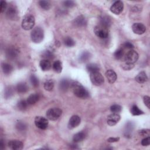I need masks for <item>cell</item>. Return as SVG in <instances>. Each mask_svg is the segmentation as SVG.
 Masks as SVG:
<instances>
[{
    "label": "cell",
    "instance_id": "1",
    "mask_svg": "<svg viewBox=\"0 0 150 150\" xmlns=\"http://www.w3.org/2000/svg\"><path fill=\"white\" fill-rule=\"evenodd\" d=\"M70 88L74 95L81 99H87L89 96V92L80 83L78 82H73L71 83Z\"/></svg>",
    "mask_w": 150,
    "mask_h": 150
},
{
    "label": "cell",
    "instance_id": "2",
    "mask_svg": "<svg viewBox=\"0 0 150 150\" xmlns=\"http://www.w3.org/2000/svg\"><path fill=\"white\" fill-rule=\"evenodd\" d=\"M31 40L35 43H41L44 38V32L42 28L35 27L32 31L31 34Z\"/></svg>",
    "mask_w": 150,
    "mask_h": 150
},
{
    "label": "cell",
    "instance_id": "3",
    "mask_svg": "<svg viewBox=\"0 0 150 150\" xmlns=\"http://www.w3.org/2000/svg\"><path fill=\"white\" fill-rule=\"evenodd\" d=\"M35 23V20L34 17L31 15H28L24 17L22 22V27L24 29L28 31L34 28Z\"/></svg>",
    "mask_w": 150,
    "mask_h": 150
},
{
    "label": "cell",
    "instance_id": "4",
    "mask_svg": "<svg viewBox=\"0 0 150 150\" xmlns=\"http://www.w3.org/2000/svg\"><path fill=\"white\" fill-rule=\"evenodd\" d=\"M90 78L93 85L97 86H101L104 82V79L103 75L99 71L91 73L90 75Z\"/></svg>",
    "mask_w": 150,
    "mask_h": 150
},
{
    "label": "cell",
    "instance_id": "5",
    "mask_svg": "<svg viewBox=\"0 0 150 150\" xmlns=\"http://www.w3.org/2000/svg\"><path fill=\"white\" fill-rule=\"evenodd\" d=\"M95 34L100 39H104L108 38L109 35V28H107L102 25L96 26L94 29Z\"/></svg>",
    "mask_w": 150,
    "mask_h": 150
},
{
    "label": "cell",
    "instance_id": "6",
    "mask_svg": "<svg viewBox=\"0 0 150 150\" xmlns=\"http://www.w3.org/2000/svg\"><path fill=\"white\" fill-rule=\"evenodd\" d=\"M62 111L59 108H52L49 109L46 112V117L48 119L51 121L57 120L62 115Z\"/></svg>",
    "mask_w": 150,
    "mask_h": 150
},
{
    "label": "cell",
    "instance_id": "7",
    "mask_svg": "<svg viewBox=\"0 0 150 150\" xmlns=\"http://www.w3.org/2000/svg\"><path fill=\"white\" fill-rule=\"evenodd\" d=\"M138 53L135 50L131 49L125 55L124 60L127 63L134 64L138 60Z\"/></svg>",
    "mask_w": 150,
    "mask_h": 150
},
{
    "label": "cell",
    "instance_id": "8",
    "mask_svg": "<svg viewBox=\"0 0 150 150\" xmlns=\"http://www.w3.org/2000/svg\"><path fill=\"white\" fill-rule=\"evenodd\" d=\"M48 120L47 118L41 117L37 116L35 118V125L41 130H45L47 128L48 126Z\"/></svg>",
    "mask_w": 150,
    "mask_h": 150
},
{
    "label": "cell",
    "instance_id": "9",
    "mask_svg": "<svg viewBox=\"0 0 150 150\" xmlns=\"http://www.w3.org/2000/svg\"><path fill=\"white\" fill-rule=\"evenodd\" d=\"M124 9L123 3L121 1H116L110 7V11L111 13L116 15L120 14Z\"/></svg>",
    "mask_w": 150,
    "mask_h": 150
},
{
    "label": "cell",
    "instance_id": "10",
    "mask_svg": "<svg viewBox=\"0 0 150 150\" xmlns=\"http://www.w3.org/2000/svg\"><path fill=\"white\" fill-rule=\"evenodd\" d=\"M132 31L137 35H142L146 31L145 26L141 23H135L132 26Z\"/></svg>",
    "mask_w": 150,
    "mask_h": 150
},
{
    "label": "cell",
    "instance_id": "11",
    "mask_svg": "<svg viewBox=\"0 0 150 150\" xmlns=\"http://www.w3.org/2000/svg\"><path fill=\"white\" fill-rule=\"evenodd\" d=\"M81 121V118L78 116H73L69 121L67 127L69 129L74 128L80 124Z\"/></svg>",
    "mask_w": 150,
    "mask_h": 150
},
{
    "label": "cell",
    "instance_id": "12",
    "mask_svg": "<svg viewBox=\"0 0 150 150\" xmlns=\"http://www.w3.org/2000/svg\"><path fill=\"white\" fill-rule=\"evenodd\" d=\"M121 117L118 113H112L107 117V124L110 126L116 125L120 120Z\"/></svg>",
    "mask_w": 150,
    "mask_h": 150
},
{
    "label": "cell",
    "instance_id": "13",
    "mask_svg": "<svg viewBox=\"0 0 150 150\" xmlns=\"http://www.w3.org/2000/svg\"><path fill=\"white\" fill-rule=\"evenodd\" d=\"M8 146L10 149L13 150H21L24 147V145L21 141L14 139L9 141Z\"/></svg>",
    "mask_w": 150,
    "mask_h": 150
},
{
    "label": "cell",
    "instance_id": "14",
    "mask_svg": "<svg viewBox=\"0 0 150 150\" xmlns=\"http://www.w3.org/2000/svg\"><path fill=\"white\" fill-rule=\"evenodd\" d=\"M6 17L8 19L11 20L17 19L18 17V12L17 9L14 7H9L6 11Z\"/></svg>",
    "mask_w": 150,
    "mask_h": 150
},
{
    "label": "cell",
    "instance_id": "15",
    "mask_svg": "<svg viewBox=\"0 0 150 150\" xmlns=\"http://www.w3.org/2000/svg\"><path fill=\"white\" fill-rule=\"evenodd\" d=\"M105 75L108 82L111 84L114 83L117 80V74L113 70H108L106 72Z\"/></svg>",
    "mask_w": 150,
    "mask_h": 150
},
{
    "label": "cell",
    "instance_id": "16",
    "mask_svg": "<svg viewBox=\"0 0 150 150\" xmlns=\"http://www.w3.org/2000/svg\"><path fill=\"white\" fill-rule=\"evenodd\" d=\"M18 50L14 48H8L6 51L7 57L9 59H14L18 56Z\"/></svg>",
    "mask_w": 150,
    "mask_h": 150
},
{
    "label": "cell",
    "instance_id": "17",
    "mask_svg": "<svg viewBox=\"0 0 150 150\" xmlns=\"http://www.w3.org/2000/svg\"><path fill=\"white\" fill-rule=\"evenodd\" d=\"M73 23L75 26L78 27H83L86 25L87 20L85 17L83 15H80L74 20Z\"/></svg>",
    "mask_w": 150,
    "mask_h": 150
},
{
    "label": "cell",
    "instance_id": "18",
    "mask_svg": "<svg viewBox=\"0 0 150 150\" xmlns=\"http://www.w3.org/2000/svg\"><path fill=\"white\" fill-rule=\"evenodd\" d=\"M135 81L139 83H144L148 81V77L146 76V74L145 71H142L139 73L135 78Z\"/></svg>",
    "mask_w": 150,
    "mask_h": 150
},
{
    "label": "cell",
    "instance_id": "19",
    "mask_svg": "<svg viewBox=\"0 0 150 150\" xmlns=\"http://www.w3.org/2000/svg\"><path fill=\"white\" fill-rule=\"evenodd\" d=\"M71 86V82L67 79H63L59 84V88L62 91L66 92Z\"/></svg>",
    "mask_w": 150,
    "mask_h": 150
},
{
    "label": "cell",
    "instance_id": "20",
    "mask_svg": "<svg viewBox=\"0 0 150 150\" xmlns=\"http://www.w3.org/2000/svg\"><path fill=\"white\" fill-rule=\"evenodd\" d=\"M39 66L43 71H48L51 68V63L49 60L42 59L39 63Z\"/></svg>",
    "mask_w": 150,
    "mask_h": 150
},
{
    "label": "cell",
    "instance_id": "21",
    "mask_svg": "<svg viewBox=\"0 0 150 150\" xmlns=\"http://www.w3.org/2000/svg\"><path fill=\"white\" fill-rule=\"evenodd\" d=\"M100 25L109 28L111 24V21L110 18L107 16H103L100 19Z\"/></svg>",
    "mask_w": 150,
    "mask_h": 150
},
{
    "label": "cell",
    "instance_id": "22",
    "mask_svg": "<svg viewBox=\"0 0 150 150\" xmlns=\"http://www.w3.org/2000/svg\"><path fill=\"white\" fill-rule=\"evenodd\" d=\"M91 56H92V55L90 52H89L88 51L83 52L79 56V62H82V63L86 62L89 60H90V59L91 58Z\"/></svg>",
    "mask_w": 150,
    "mask_h": 150
},
{
    "label": "cell",
    "instance_id": "23",
    "mask_svg": "<svg viewBox=\"0 0 150 150\" xmlns=\"http://www.w3.org/2000/svg\"><path fill=\"white\" fill-rule=\"evenodd\" d=\"M39 96L38 94H32L27 99V102L29 105H33L36 103L39 100Z\"/></svg>",
    "mask_w": 150,
    "mask_h": 150
},
{
    "label": "cell",
    "instance_id": "24",
    "mask_svg": "<svg viewBox=\"0 0 150 150\" xmlns=\"http://www.w3.org/2000/svg\"><path fill=\"white\" fill-rule=\"evenodd\" d=\"M17 90L19 93H25L28 90V85L24 82L19 83L17 86Z\"/></svg>",
    "mask_w": 150,
    "mask_h": 150
},
{
    "label": "cell",
    "instance_id": "25",
    "mask_svg": "<svg viewBox=\"0 0 150 150\" xmlns=\"http://www.w3.org/2000/svg\"><path fill=\"white\" fill-rule=\"evenodd\" d=\"M1 68L5 74H10L13 70V67L7 63H3L1 64Z\"/></svg>",
    "mask_w": 150,
    "mask_h": 150
},
{
    "label": "cell",
    "instance_id": "26",
    "mask_svg": "<svg viewBox=\"0 0 150 150\" xmlns=\"http://www.w3.org/2000/svg\"><path fill=\"white\" fill-rule=\"evenodd\" d=\"M85 138V134L83 132H79L75 135L73 137V140L74 142H80L82 141Z\"/></svg>",
    "mask_w": 150,
    "mask_h": 150
},
{
    "label": "cell",
    "instance_id": "27",
    "mask_svg": "<svg viewBox=\"0 0 150 150\" xmlns=\"http://www.w3.org/2000/svg\"><path fill=\"white\" fill-rule=\"evenodd\" d=\"M53 69L54 70V71L56 73H60L62 72V63L61 62V61L57 60L56 61H55L53 64Z\"/></svg>",
    "mask_w": 150,
    "mask_h": 150
},
{
    "label": "cell",
    "instance_id": "28",
    "mask_svg": "<svg viewBox=\"0 0 150 150\" xmlns=\"http://www.w3.org/2000/svg\"><path fill=\"white\" fill-rule=\"evenodd\" d=\"M42 57L44 58L43 59H47V60H50L52 59L54 57V53L50 49H47L45 51H44L42 53Z\"/></svg>",
    "mask_w": 150,
    "mask_h": 150
},
{
    "label": "cell",
    "instance_id": "29",
    "mask_svg": "<svg viewBox=\"0 0 150 150\" xmlns=\"http://www.w3.org/2000/svg\"><path fill=\"white\" fill-rule=\"evenodd\" d=\"M86 69L89 72H90L91 73L99 71L100 68H99V66L95 63H90L87 65Z\"/></svg>",
    "mask_w": 150,
    "mask_h": 150
},
{
    "label": "cell",
    "instance_id": "30",
    "mask_svg": "<svg viewBox=\"0 0 150 150\" xmlns=\"http://www.w3.org/2000/svg\"><path fill=\"white\" fill-rule=\"evenodd\" d=\"M131 113L133 116H139L144 114V112L141 110L138 106L136 105H133L131 108Z\"/></svg>",
    "mask_w": 150,
    "mask_h": 150
},
{
    "label": "cell",
    "instance_id": "31",
    "mask_svg": "<svg viewBox=\"0 0 150 150\" xmlns=\"http://www.w3.org/2000/svg\"><path fill=\"white\" fill-rule=\"evenodd\" d=\"M54 88V82L52 80H48L44 83V89L46 91H52Z\"/></svg>",
    "mask_w": 150,
    "mask_h": 150
},
{
    "label": "cell",
    "instance_id": "32",
    "mask_svg": "<svg viewBox=\"0 0 150 150\" xmlns=\"http://www.w3.org/2000/svg\"><path fill=\"white\" fill-rule=\"evenodd\" d=\"M28 103L27 102V101H25V100H20L18 103H17V108L21 110V111H24L25 110H26L27 109V107H28Z\"/></svg>",
    "mask_w": 150,
    "mask_h": 150
},
{
    "label": "cell",
    "instance_id": "33",
    "mask_svg": "<svg viewBox=\"0 0 150 150\" xmlns=\"http://www.w3.org/2000/svg\"><path fill=\"white\" fill-rule=\"evenodd\" d=\"M39 4L40 7L45 10H48L51 7V4L48 1H43V0H42V1H40L39 2Z\"/></svg>",
    "mask_w": 150,
    "mask_h": 150
},
{
    "label": "cell",
    "instance_id": "34",
    "mask_svg": "<svg viewBox=\"0 0 150 150\" xmlns=\"http://www.w3.org/2000/svg\"><path fill=\"white\" fill-rule=\"evenodd\" d=\"M64 44L67 47H73L75 45L74 41L70 37H66L63 41Z\"/></svg>",
    "mask_w": 150,
    "mask_h": 150
},
{
    "label": "cell",
    "instance_id": "35",
    "mask_svg": "<svg viewBox=\"0 0 150 150\" xmlns=\"http://www.w3.org/2000/svg\"><path fill=\"white\" fill-rule=\"evenodd\" d=\"M14 95V89L13 87L11 86H9L8 87L6 90H5V93H4V97L8 99L11 98Z\"/></svg>",
    "mask_w": 150,
    "mask_h": 150
},
{
    "label": "cell",
    "instance_id": "36",
    "mask_svg": "<svg viewBox=\"0 0 150 150\" xmlns=\"http://www.w3.org/2000/svg\"><path fill=\"white\" fill-rule=\"evenodd\" d=\"M29 79H30V82L31 85L34 87H38L39 86V80L35 75L34 74L31 75Z\"/></svg>",
    "mask_w": 150,
    "mask_h": 150
},
{
    "label": "cell",
    "instance_id": "37",
    "mask_svg": "<svg viewBox=\"0 0 150 150\" xmlns=\"http://www.w3.org/2000/svg\"><path fill=\"white\" fill-rule=\"evenodd\" d=\"M134 128V125L132 123H128L126 127H125V135L129 136L131 134Z\"/></svg>",
    "mask_w": 150,
    "mask_h": 150
},
{
    "label": "cell",
    "instance_id": "38",
    "mask_svg": "<svg viewBox=\"0 0 150 150\" xmlns=\"http://www.w3.org/2000/svg\"><path fill=\"white\" fill-rule=\"evenodd\" d=\"M122 110V107L118 104H114L110 107V111L113 113H118Z\"/></svg>",
    "mask_w": 150,
    "mask_h": 150
},
{
    "label": "cell",
    "instance_id": "39",
    "mask_svg": "<svg viewBox=\"0 0 150 150\" xmlns=\"http://www.w3.org/2000/svg\"><path fill=\"white\" fill-rule=\"evenodd\" d=\"M124 55V51L123 49H117L114 53V56L115 57L116 59H120L123 57Z\"/></svg>",
    "mask_w": 150,
    "mask_h": 150
},
{
    "label": "cell",
    "instance_id": "40",
    "mask_svg": "<svg viewBox=\"0 0 150 150\" xmlns=\"http://www.w3.org/2000/svg\"><path fill=\"white\" fill-rule=\"evenodd\" d=\"M16 128L18 131H24L27 129V125L22 121H19L16 124Z\"/></svg>",
    "mask_w": 150,
    "mask_h": 150
},
{
    "label": "cell",
    "instance_id": "41",
    "mask_svg": "<svg viewBox=\"0 0 150 150\" xmlns=\"http://www.w3.org/2000/svg\"><path fill=\"white\" fill-rule=\"evenodd\" d=\"M139 135L141 137H146L150 135V130L149 129H142L138 131Z\"/></svg>",
    "mask_w": 150,
    "mask_h": 150
},
{
    "label": "cell",
    "instance_id": "42",
    "mask_svg": "<svg viewBox=\"0 0 150 150\" xmlns=\"http://www.w3.org/2000/svg\"><path fill=\"white\" fill-rule=\"evenodd\" d=\"M134 67V64L130 63H124L122 64V68L125 70H129L133 69Z\"/></svg>",
    "mask_w": 150,
    "mask_h": 150
},
{
    "label": "cell",
    "instance_id": "43",
    "mask_svg": "<svg viewBox=\"0 0 150 150\" xmlns=\"http://www.w3.org/2000/svg\"><path fill=\"white\" fill-rule=\"evenodd\" d=\"M150 144V137H145L141 141V145L142 146H148Z\"/></svg>",
    "mask_w": 150,
    "mask_h": 150
},
{
    "label": "cell",
    "instance_id": "44",
    "mask_svg": "<svg viewBox=\"0 0 150 150\" xmlns=\"http://www.w3.org/2000/svg\"><path fill=\"white\" fill-rule=\"evenodd\" d=\"M0 5H1V8H0V10H1V13H3L4 12H5V11L7 9V4L6 1H1V3H0Z\"/></svg>",
    "mask_w": 150,
    "mask_h": 150
},
{
    "label": "cell",
    "instance_id": "45",
    "mask_svg": "<svg viewBox=\"0 0 150 150\" xmlns=\"http://www.w3.org/2000/svg\"><path fill=\"white\" fill-rule=\"evenodd\" d=\"M63 4L67 8H71L75 6L74 2L73 1H66L63 3Z\"/></svg>",
    "mask_w": 150,
    "mask_h": 150
},
{
    "label": "cell",
    "instance_id": "46",
    "mask_svg": "<svg viewBox=\"0 0 150 150\" xmlns=\"http://www.w3.org/2000/svg\"><path fill=\"white\" fill-rule=\"evenodd\" d=\"M143 101L145 105L148 108L150 109V101H149V97L148 96H145L143 98Z\"/></svg>",
    "mask_w": 150,
    "mask_h": 150
},
{
    "label": "cell",
    "instance_id": "47",
    "mask_svg": "<svg viewBox=\"0 0 150 150\" xmlns=\"http://www.w3.org/2000/svg\"><path fill=\"white\" fill-rule=\"evenodd\" d=\"M123 46H124V48H127V49H133L134 47V45H133L131 43H130V42H125V43L123 45Z\"/></svg>",
    "mask_w": 150,
    "mask_h": 150
},
{
    "label": "cell",
    "instance_id": "48",
    "mask_svg": "<svg viewBox=\"0 0 150 150\" xmlns=\"http://www.w3.org/2000/svg\"><path fill=\"white\" fill-rule=\"evenodd\" d=\"M120 139L119 137H110L107 139V142L112 143V142H115L118 141Z\"/></svg>",
    "mask_w": 150,
    "mask_h": 150
},
{
    "label": "cell",
    "instance_id": "49",
    "mask_svg": "<svg viewBox=\"0 0 150 150\" xmlns=\"http://www.w3.org/2000/svg\"><path fill=\"white\" fill-rule=\"evenodd\" d=\"M0 146H1V149H4V143H3V140L1 141V145H0Z\"/></svg>",
    "mask_w": 150,
    "mask_h": 150
}]
</instances>
